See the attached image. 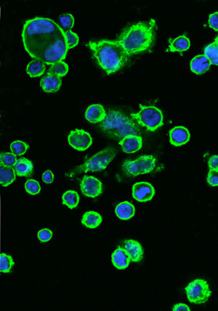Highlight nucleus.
<instances>
[{"mask_svg": "<svg viewBox=\"0 0 218 311\" xmlns=\"http://www.w3.org/2000/svg\"><path fill=\"white\" fill-rule=\"evenodd\" d=\"M54 174L53 171L51 170H47L45 171L41 176V179L43 182L46 183V184H52L53 181H54Z\"/></svg>", "mask_w": 218, "mask_h": 311, "instance_id": "obj_39", "label": "nucleus"}, {"mask_svg": "<svg viewBox=\"0 0 218 311\" xmlns=\"http://www.w3.org/2000/svg\"><path fill=\"white\" fill-rule=\"evenodd\" d=\"M111 262L118 270H124L127 268L130 263L131 259L122 247H118L111 255Z\"/></svg>", "mask_w": 218, "mask_h": 311, "instance_id": "obj_20", "label": "nucleus"}, {"mask_svg": "<svg viewBox=\"0 0 218 311\" xmlns=\"http://www.w3.org/2000/svg\"><path fill=\"white\" fill-rule=\"evenodd\" d=\"M156 32V20L151 18L126 26L119 34L117 41L130 56L151 51L155 44Z\"/></svg>", "mask_w": 218, "mask_h": 311, "instance_id": "obj_2", "label": "nucleus"}, {"mask_svg": "<svg viewBox=\"0 0 218 311\" xmlns=\"http://www.w3.org/2000/svg\"><path fill=\"white\" fill-rule=\"evenodd\" d=\"M117 151L113 147L105 148L103 150L100 151L90 158L84 164L76 166L72 170L66 173V176L73 177V176L81 174L83 173L98 172L106 169L113 160L116 157Z\"/></svg>", "mask_w": 218, "mask_h": 311, "instance_id": "obj_5", "label": "nucleus"}, {"mask_svg": "<svg viewBox=\"0 0 218 311\" xmlns=\"http://www.w3.org/2000/svg\"><path fill=\"white\" fill-rule=\"evenodd\" d=\"M53 236V231L48 228L41 229L38 231L37 238L41 243L48 242L52 239Z\"/></svg>", "mask_w": 218, "mask_h": 311, "instance_id": "obj_35", "label": "nucleus"}, {"mask_svg": "<svg viewBox=\"0 0 218 311\" xmlns=\"http://www.w3.org/2000/svg\"><path fill=\"white\" fill-rule=\"evenodd\" d=\"M16 171L11 166L1 165L0 167V184L3 187H6L11 185L16 180Z\"/></svg>", "mask_w": 218, "mask_h": 311, "instance_id": "obj_24", "label": "nucleus"}, {"mask_svg": "<svg viewBox=\"0 0 218 311\" xmlns=\"http://www.w3.org/2000/svg\"><path fill=\"white\" fill-rule=\"evenodd\" d=\"M115 214L121 220H129L136 214V208L132 203L123 201L115 208Z\"/></svg>", "mask_w": 218, "mask_h": 311, "instance_id": "obj_21", "label": "nucleus"}, {"mask_svg": "<svg viewBox=\"0 0 218 311\" xmlns=\"http://www.w3.org/2000/svg\"><path fill=\"white\" fill-rule=\"evenodd\" d=\"M123 249L133 262H141L144 257V250L141 244L137 241L127 239L123 242Z\"/></svg>", "mask_w": 218, "mask_h": 311, "instance_id": "obj_14", "label": "nucleus"}, {"mask_svg": "<svg viewBox=\"0 0 218 311\" xmlns=\"http://www.w3.org/2000/svg\"><path fill=\"white\" fill-rule=\"evenodd\" d=\"M173 311H191V308L184 303H178L173 306Z\"/></svg>", "mask_w": 218, "mask_h": 311, "instance_id": "obj_40", "label": "nucleus"}, {"mask_svg": "<svg viewBox=\"0 0 218 311\" xmlns=\"http://www.w3.org/2000/svg\"><path fill=\"white\" fill-rule=\"evenodd\" d=\"M65 31L54 21L48 18L36 17L28 20L23 25L22 41L26 52L36 59L39 53Z\"/></svg>", "mask_w": 218, "mask_h": 311, "instance_id": "obj_1", "label": "nucleus"}, {"mask_svg": "<svg viewBox=\"0 0 218 311\" xmlns=\"http://www.w3.org/2000/svg\"><path fill=\"white\" fill-rule=\"evenodd\" d=\"M209 27L215 31H218V12L211 13L208 19Z\"/></svg>", "mask_w": 218, "mask_h": 311, "instance_id": "obj_37", "label": "nucleus"}, {"mask_svg": "<svg viewBox=\"0 0 218 311\" xmlns=\"http://www.w3.org/2000/svg\"><path fill=\"white\" fill-rule=\"evenodd\" d=\"M207 182L211 187H218V171L209 170L207 174Z\"/></svg>", "mask_w": 218, "mask_h": 311, "instance_id": "obj_36", "label": "nucleus"}, {"mask_svg": "<svg viewBox=\"0 0 218 311\" xmlns=\"http://www.w3.org/2000/svg\"><path fill=\"white\" fill-rule=\"evenodd\" d=\"M191 47V41L186 34L178 36L175 39L169 40V46L166 52H178L182 53L188 51Z\"/></svg>", "mask_w": 218, "mask_h": 311, "instance_id": "obj_19", "label": "nucleus"}, {"mask_svg": "<svg viewBox=\"0 0 218 311\" xmlns=\"http://www.w3.org/2000/svg\"><path fill=\"white\" fill-rule=\"evenodd\" d=\"M139 112L130 114L131 118L136 121L138 125L149 131H156L163 126L164 116L159 108L142 104H139Z\"/></svg>", "mask_w": 218, "mask_h": 311, "instance_id": "obj_6", "label": "nucleus"}, {"mask_svg": "<svg viewBox=\"0 0 218 311\" xmlns=\"http://www.w3.org/2000/svg\"><path fill=\"white\" fill-rule=\"evenodd\" d=\"M156 159L151 154H144L136 160L126 159L121 165V170L124 175L129 177L149 174L156 167Z\"/></svg>", "mask_w": 218, "mask_h": 311, "instance_id": "obj_7", "label": "nucleus"}, {"mask_svg": "<svg viewBox=\"0 0 218 311\" xmlns=\"http://www.w3.org/2000/svg\"><path fill=\"white\" fill-rule=\"evenodd\" d=\"M25 189L27 193L31 196H36L41 192V186L35 179H28L25 183Z\"/></svg>", "mask_w": 218, "mask_h": 311, "instance_id": "obj_31", "label": "nucleus"}, {"mask_svg": "<svg viewBox=\"0 0 218 311\" xmlns=\"http://www.w3.org/2000/svg\"><path fill=\"white\" fill-rule=\"evenodd\" d=\"M0 161H1V165L13 167L17 162V156L12 152H1Z\"/></svg>", "mask_w": 218, "mask_h": 311, "instance_id": "obj_33", "label": "nucleus"}, {"mask_svg": "<svg viewBox=\"0 0 218 311\" xmlns=\"http://www.w3.org/2000/svg\"><path fill=\"white\" fill-rule=\"evenodd\" d=\"M156 191L154 186L147 182L136 183L132 188L133 199L138 202L145 203L151 201L155 196Z\"/></svg>", "mask_w": 218, "mask_h": 311, "instance_id": "obj_12", "label": "nucleus"}, {"mask_svg": "<svg viewBox=\"0 0 218 311\" xmlns=\"http://www.w3.org/2000/svg\"><path fill=\"white\" fill-rule=\"evenodd\" d=\"M88 46L92 51L98 64L107 74L120 70L129 57L117 41H91Z\"/></svg>", "mask_w": 218, "mask_h": 311, "instance_id": "obj_3", "label": "nucleus"}, {"mask_svg": "<svg viewBox=\"0 0 218 311\" xmlns=\"http://www.w3.org/2000/svg\"><path fill=\"white\" fill-rule=\"evenodd\" d=\"M211 65L210 61L205 55H197L191 59L190 69L194 74L201 75L209 70Z\"/></svg>", "mask_w": 218, "mask_h": 311, "instance_id": "obj_16", "label": "nucleus"}, {"mask_svg": "<svg viewBox=\"0 0 218 311\" xmlns=\"http://www.w3.org/2000/svg\"><path fill=\"white\" fill-rule=\"evenodd\" d=\"M169 142L175 147H181L187 144L191 138L189 130L182 126H178L169 131Z\"/></svg>", "mask_w": 218, "mask_h": 311, "instance_id": "obj_13", "label": "nucleus"}, {"mask_svg": "<svg viewBox=\"0 0 218 311\" xmlns=\"http://www.w3.org/2000/svg\"><path fill=\"white\" fill-rule=\"evenodd\" d=\"M185 290L189 302L196 305L206 303L212 294L207 281L202 279H196L190 282L185 287Z\"/></svg>", "mask_w": 218, "mask_h": 311, "instance_id": "obj_9", "label": "nucleus"}, {"mask_svg": "<svg viewBox=\"0 0 218 311\" xmlns=\"http://www.w3.org/2000/svg\"><path fill=\"white\" fill-rule=\"evenodd\" d=\"M14 169L18 176L27 177L33 174L34 165L30 160L22 158L18 160L14 166Z\"/></svg>", "mask_w": 218, "mask_h": 311, "instance_id": "obj_22", "label": "nucleus"}, {"mask_svg": "<svg viewBox=\"0 0 218 311\" xmlns=\"http://www.w3.org/2000/svg\"><path fill=\"white\" fill-rule=\"evenodd\" d=\"M10 147H11L12 153L16 154V156H21L29 149V145L24 141L16 140L11 143Z\"/></svg>", "mask_w": 218, "mask_h": 311, "instance_id": "obj_30", "label": "nucleus"}, {"mask_svg": "<svg viewBox=\"0 0 218 311\" xmlns=\"http://www.w3.org/2000/svg\"><path fill=\"white\" fill-rule=\"evenodd\" d=\"M204 55L207 56L211 64L218 66V45L217 43L213 42L210 44L207 45L204 48Z\"/></svg>", "mask_w": 218, "mask_h": 311, "instance_id": "obj_27", "label": "nucleus"}, {"mask_svg": "<svg viewBox=\"0 0 218 311\" xmlns=\"http://www.w3.org/2000/svg\"><path fill=\"white\" fill-rule=\"evenodd\" d=\"M59 21L61 26H62V29L63 30L66 29V31L71 30L74 25V16H73V15L70 14V13H63V14H61L59 17Z\"/></svg>", "mask_w": 218, "mask_h": 311, "instance_id": "obj_32", "label": "nucleus"}, {"mask_svg": "<svg viewBox=\"0 0 218 311\" xmlns=\"http://www.w3.org/2000/svg\"><path fill=\"white\" fill-rule=\"evenodd\" d=\"M65 36H66V43H67L68 48L69 49L76 47L79 44V36L76 33H74V31H71V30L65 31Z\"/></svg>", "mask_w": 218, "mask_h": 311, "instance_id": "obj_34", "label": "nucleus"}, {"mask_svg": "<svg viewBox=\"0 0 218 311\" xmlns=\"http://www.w3.org/2000/svg\"><path fill=\"white\" fill-rule=\"evenodd\" d=\"M102 216L96 212H86L81 219V224L88 228L96 229L102 223Z\"/></svg>", "mask_w": 218, "mask_h": 311, "instance_id": "obj_23", "label": "nucleus"}, {"mask_svg": "<svg viewBox=\"0 0 218 311\" xmlns=\"http://www.w3.org/2000/svg\"><path fill=\"white\" fill-rule=\"evenodd\" d=\"M68 72H69V66L63 61H60L56 64L51 65V68L48 70V73L55 74L60 77L66 76Z\"/></svg>", "mask_w": 218, "mask_h": 311, "instance_id": "obj_29", "label": "nucleus"}, {"mask_svg": "<svg viewBox=\"0 0 218 311\" xmlns=\"http://www.w3.org/2000/svg\"><path fill=\"white\" fill-rule=\"evenodd\" d=\"M214 43H217L218 45V36H216L215 39H214Z\"/></svg>", "mask_w": 218, "mask_h": 311, "instance_id": "obj_41", "label": "nucleus"}, {"mask_svg": "<svg viewBox=\"0 0 218 311\" xmlns=\"http://www.w3.org/2000/svg\"><path fill=\"white\" fill-rule=\"evenodd\" d=\"M124 152L132 154L139 151L142 148L143 139L139 135H130L123 138L119 142Z\"/></svg>", "mask_w": 218, "mask_h": 311, "instance_id": "obj_15", "label": "nucleus"}, {"mask_svg": "<svg viewBox=\"0 0 218 311\" xmlns=\"http://www.w3.org/2000/svg\"><path fill=\"white\" fill-rule=\"evenodd\" d=\"M15 265V262L11 255L2 253L0 255V270L4 274H10Z\"/></svg>", "mask_w": 218, "mask_h": 311, "instance_id": "obj_28", "label": "nucleus"}, {"mask_svg": "<svg viewBox=\"0 0 218 311\" xmlns=\"http://www.w3.org/2000/svg\"><path fill=\"white\" fill-rule=\"evenodd\" d=\"M80 198L76 191L69 189L66 191L62 196L63 205L67 206L70 209H75L79 205Z\"/></svg>", "mask_w": 218, "mask_h": 311, "instance_id": "obj_26", "label": "nucleus"}, {"mask_svg": "<svg viewBox=\"0 0 218 311\" xmlns=\"http://www.w3.org/2000/svg\"><path fill=\"white\" fill-rule=\"evenodd\" d=\"M45 71H46V65L39 59H34L30 61L26 67V73L31 77L41 76Z\"/></svg>", "mask_w": 218, "mask_h": 311, "instance_id": "obj_25", "label": "nucleus"}, {"mask_svg": "<svg viewBox=\"0 0 218 311\" xmlns=\"http://www.w3.org/2000/svg\"><path fill=\"white\" fill-rule=\"evenodd\" d=\"M80 189L86 197L95 199L102 194L103 184L97 178L86 175L81 180Z\"/></svg>", "mask_w": 218, "mask_h": 311, "instance_id": "obj_11", "label": "nucleus"}, {"mask_svg": "<svg viewBox=\"0 0 218 311\" xmlns=\"http://www.w3.org/2000/svg\"><path fill=\"white\" fill-rule=\"evenodd\" d=\"M101 129L110 137L121 139L130 135H139L140 129L134 120L119 111L110 109L100 124Z\"/></svg>", "mask_w": 218, "mask_h": 311, "instance_id": "obj_4", "label": "nucleus"}, {"mask_svg": "<svg viewBox=\"0 0 218 311\" xmlns=\"http://www.w3.org/2000/svg\"><path fill=\"white\" fill-rule=\"evenodd\" d=\"M84 115L88 122L95 124L102 122L106 118V112L101 104H95L88 106Z\"/></svg>", "mask_w": 218, "mask_h": 311, "instance_id": "obj_18", "label": "nucleus"}, {"mask_svg": "<svg viewBox=\"0 0 218 311\" xmlns=\"http://www.w3.org/2000/svg\"><path fill=\"white\" fill-rule=\"evenodd\" d=\"M68 48L64 34L58 37L53 43L45 48L36 59L40 60L44 64L53 65L66 59Z\"/></svg>", "mask_w": 218, "mask_h": 311, "instance_id": "obj_8", "label": "nucleus"}, {"mask_svg": "<svg viewBox=\"0 0 218 311\" xmlns=\"http://www.w3.org/2000/svg\"><path fill=\"white\" fill-rule=\"evenodd\" d=\"M69 145L78 151H85L93 144V138L84 130L75 129L68 136Z\"/></svg>", "mask_w": 218, "mask_h": 311, "instance_id": "obj_10", "label": "nucleus"}, {"mask_svg": "<svg viewBox=\"0 0 218 311\" xmlns=\"http://www.w3.org/2000/svg\"><path fill=\"white\" fill-rule=\"evenodd\" d=\"M209 170L218 171V154H213L208 160Z\"/></svg>", "mask_w": 218, "mask_h": 311, "instance_id": "obj_38", "label": "nucleus"}, {"mask_svg": "<svg viewBox=\"0 0 218 311\" xmlns=\"http://www.w3.org/2000/svg\"><path fill=\"white\" fill-rule=\"evenodd\" d=\"M62 85L61 77L55 74L48 73L46 76L41 78L40 86L41 89L46 93H56L59 91Z\"/></svg>", "mask_w": 218, "mask_h": 311, "instance_id": "obj_17", "label": "nucleus"}]
</instances>
